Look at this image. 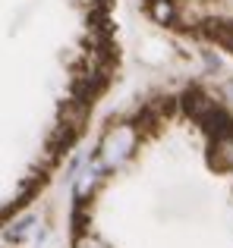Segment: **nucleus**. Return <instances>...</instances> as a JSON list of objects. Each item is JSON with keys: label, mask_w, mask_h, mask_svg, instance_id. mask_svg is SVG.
I'll use <instances>...</instances> for the list:
<instances>
[{"label": "nucleus", "mask_w": 233, "mask_h": 248, "mask_svg": "<svg viewBox=\"0 0 233 248\" xmlns=\"http://www.w3.org/2000/svg\"><path fill=\"white\" fill-rule=\"evenodd\" d=\"M208 164L217 173H233V126H224L211 132L208 141Z\"/></svg>", "instance_id": "2"}, {"label": "nucleus", "mask_w": 233, "mask_h": 248, "mask_svg": "<svg viewBox=\"0 0 233 248\" xmlns=\"http://www.w3.org/2000/svg\"><path fill=\"white\" fill-rule=\"evenodd\" d=\"M148 16L158 25H170L177 19V6H173V0H148Z\"/></svg>", "instance_id": "4"}, {"label": "nucleus", "mask_w": 233, "mask_h": 248, "mask_svg": "<svg viewBox=\"0 0 233 248\" xmlns=\"http://www.w3.org/2000/svg\"><path fill=\"white\" fill-rule=\"evenodd\" d=\"M221 94H224V104H227V107L233 110V79H230V82H224V91H221Z\"/></svg>", "instance_id": "6"}, {"label": "nucleus", "mask_w": 233, "mask_h": 248, "mask_svg": "<svg viewBox=\"0 0 233 248\" xmlns=\"http://www.w3.org/2000/svg\"><path fill=\"white\" fill-rule=\"evenodd\" d=\"M44 236V226H41V217L38 214H25V217L13 220L10 226L3 230V239L13 245H25V242H38Z\"/></svg>", "instance_id": "3"}, {"label": "nucleus", "mask_w": 233, "mask_h": 248, "mask_svg": "<svg viewBox=\"0 0 233 248\" xmlns=\"http://www.w3.org/2000/svg\"><path fill=\"white\" fill-rule=\"evenodd\" d=\"M76 248H111V245H107L101 236H92V232H85V236L76 239Z\"/></svg>", "instance_id": "5"}, {"label": "nucleus", "mask_w": 233, "mask_h": 248, "mask_svg": "<svg viewBox=\"0 0 233 248\" xmlns=\"http://www.w3.org/2000/svg\"><path fill=\"white\" fill-rule=\"evenodd\" d=\"M139 148V129L135 123H114L98 141V164L111 173V170H120Z\"/></svg>", "instance_id": "1"}]
</instances>
